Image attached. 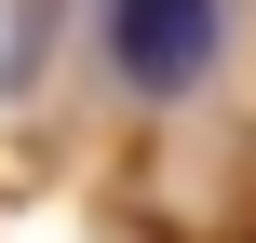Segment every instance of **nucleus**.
<instances>
[{"mask_svg": "<svg viewBox=\"0 0 256 243\" xmlns=\"http://www.w3.org/2000/svg\"><path fill=\"white\" fill-rule=\"evenodd\" d=\"M230 41V0H108V68L135 95H202Z\"/></svg>", "mask_w": 256, "mask_h": 243, "instance_id": "nucleus-1", "label": "nucleus"}]
</instances>
